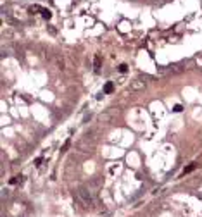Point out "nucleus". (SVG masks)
Segmentation results:
<instances>
[{
  "label": "nucleus",
  "instance_id": "obj_1",
  "mask_svg": "<svg viewBox=\"0 0 202 217\" xmlns=\"http://www.w3.org/2000/svg\"><path fill=\"white\" fill-rule=\"evenodd\" d=\"M78 198H80V202L85 207L93 205V197H92L90 190H86V188H80V190H78Z\"/></svg>",
  "mask_w": 202,
  "mask_h": 217
},
{
  "label": "nucleus",
  "instance_id": "obj_2",
  "mask_svg": "<svg viewBox=\"0 0 202 217\" xmlns=\"http://www.w3.org/2000/svg\"><path fill=\"white\" fill-rule=\"evenodd\" d=\"M143 88H145V81H142V79H135V81H132V85H130L132 91H140Z\"/></svg>",
  "mask_w": 202,
  "mask_h": 217
},
{
  "label": "nucleus",
  "instance_id": "obj_3",
  "mask_svg": "<svg viewBox=\"0 0 202 217\" xmlns=\"http://www.w3.org/2000/svg\"><path fill=\"white\" fill-rule=\"evenodd\" d=\"M111 114H107V112H105V114H100V116H99V121H100V122H111Z\"/></svg>",
  "mask_w": 202,
  "mask_h": 217
},
{
  "label": "nucleus",
  "instance_id": "obj_4",
  "mask_svg": "<svg viewBox=\"0 0 202 217\" xmlns=\"http://www.w3.org/2000/svg\"><path fill=\"white\" fill-rule=\"evenodd\" d=\"M41 16H43V17H45V19H50L52 12H50V10H47V9H43V10H41Z\"/></svg>",
  "mask_w": 202,
  "mask_h": 217
},
{
  "label": "nucleus",
  "instance_id": "obj_5",
  "mask_svg": "<svg viewBox=\"0 0 202 217\" xmlns=\"http://www.w3.org/2000/svg\"><path fill=\"white\" fill-rule=\"evenodd\" d=\"M104 90H105V93H109V91H112V85H111V83H107V85H105V88H104Z\"/></svg>",
  "mask_w": 202,
  "mask_h": 217
},
{
  "label": "nucleus",
  "instance_id": "obj_6",
  "mask_svg": "<svg viewBox=\"0 0 202 217\" xmlns=\"http://www.w3.org/2000/svg\"><path fill=\"white\" fill-rule=\"evenodd\" d=\"M99 66H100V59L95 57V71H99Z\"/></svg>",
  "mask_w": 202,
  "mask_h": 217
},
{
  "label": "nucleus",
  "instance_id": "obj_7",
  "mask_svg": "<svg viewBox=\"0 0 202 217\" xmlns=\"http://www.w3.org/2000/svg\"><path fill=\"white\" fill-rule=\"evenodd\" d=\"M173 110H174V112H182L183 107H182V105H174V108H173Z\"/></svg>",
  "mask_w": 202,
  "mask_h": 217
},
{
  "label": "nucleus",
  "instance_id": "obj_8",
  "mask_svg": "<svg viewBox=\"0 0 202 217\" xmlns=\"http://www.w3.org/2000/svg\"><path fill=\"white\" fill-rule=\"evenodd\" d=\"M126 69H128V66H124V64L119 66V71H121V72H126Z\"/></svg>",
  "mask_w": 202,
  "mask_h": 217
},
{
  "label": "nucleus",
  "instance_id": "obj_9",
  "mask_svg": "<svg viewBox=\"0 0 202 217\" xmlns=\"http://www.w3.org/2000/svg\"><path fill=\"white\" fill-rule=\"evenodd\" d=\"M164 2H168V0H164Z\"/></svg>",
  "mask_w": 202,
  "mask_h": 217
}]
</instances>
